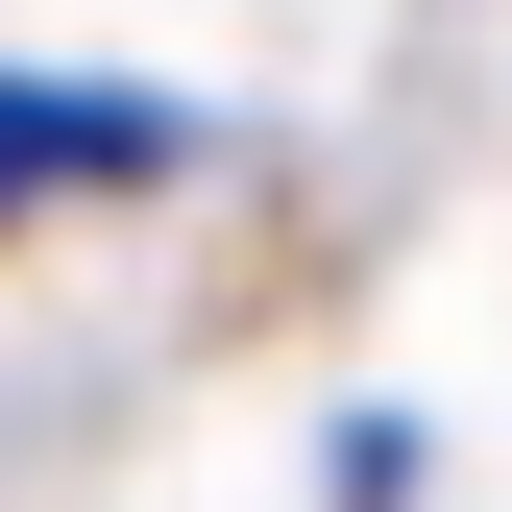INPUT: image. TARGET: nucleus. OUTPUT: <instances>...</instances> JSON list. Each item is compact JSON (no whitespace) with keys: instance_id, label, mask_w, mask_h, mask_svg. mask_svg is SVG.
I'll use <instances>...</instances> for the list:
<instances>
[{"instance_id":"1","label":"nucleus","mask_w":512,"mask_h":512,"mask_svg":"<svg viewBox=\"0 0 512 512\" xmlns=\"http://www.w3.org/2000/svg\"><path fill=\"white\" fill-rule=\"evenodd\" d=\"M98 171H171V98H74V74H0V220L98 196Z\"/></svg>"}]
</instances>
